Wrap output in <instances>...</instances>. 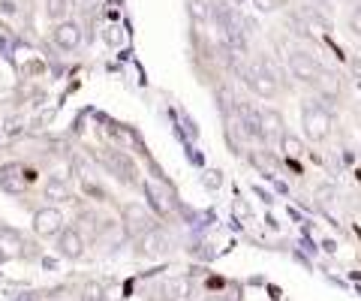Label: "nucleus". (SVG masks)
I'll return each instance as SVG.
<instances>
[{"label": "nucleus", "instance_id": "obj_17", "mask_svg": "<svg viewBox=\"0 0 361 301\" xmlns=\"http://www.w3.org/2000/svg\"><path fill=\"white\" fill-rule=\"evenodd\" d=\"M70 13V0H45V16L51 21H63Z\"/></svg>", "mask_w": 361, "mask_h": 301}, {"label": "nucleus", "instance_id": "obj_14", "mask_svg": "<svg viewBox=\"0 0 361 301\" xmlns=\"http://www.w3.org/2000/svg\"><path fill=\"white\" fill-rule=\"evenodd\" d=\"M45 199H51V202H70L73 199V190H70V184H66V178L63 175H51L49 181H45Z\"/></svg>", "mask_w": 361, "mask_h": 301}, {"label": "nucleus", "instance_id": "obj_22", "mask_svg": "<svg viewBox=\"0 0 361 301\" xmlns=\"http://www.w3.org/2000/svg\"><path fill=\"white\" fill-rule=\"evenodd\" d=\"M229 4H235V6H241V4H244V0H229Z\"/></svg>", "mask_w": 361, "mask_h": 301}, {"label": "nucleus", "instance_id": "obj_1", "mask_svg": "<svg viewBox=\"0 0 361 301\" xmlns=\"http://www.w3.org/2000/svg\"><path fill=\"white\" fill-rule=\"evenodd\" d=\"M238 73H241L244 85L250 87L253 97H259V99H277L280 97V73L268 58L244 61L238 66Z\"/></svg>", "mask_w": 361, "mask_h": 301}, {"label": "nucleus", "instance_id": "obj_18", "mask_svg": "<svg viewBox=\"0 0 361 301\" xmlns=\"http://www.w3.org/2000/svg\"><path fill=\"white\" fill-rule=\"evenodd\" d=\"M190 16H193L196 21H208L211 18V4L208 0H190Z\"/></svg>", "mask_w": 361, "mask_h": 301}, {"label": "nucleus", "instance_id": "obj_13", "mask_svg": "<svg viewBox=\"0 0 361 301\" xmlns=\"http://www.w3.org/2000/svg\"><path fill=\"white\" fill-rule=\"evenodd\" d=\"M190 293V281L187 277H169V281L160 283V289H157V295H160L163 301H180Z\"/></svg>", "mask_w": 361, "mask_h": 301}, {"label": "nucleus", "instance_id": "obj_5", "mask_svg": "<svg viewBox=\"0 0 361 301\" xmlns=\"http://www.w3.org/2000/svg\"><path fill=\"white\" fill-rule=\"evenodd\" d=\"M121 223H123V232H127V238H139V235H145L148 229L157 226L154 214H151V211L145 208V205H139V202L123 205V211H121Z\"/></svg>", "mask_w": 361, "mask_h": 301}, {"label": "nucleus", "instance_id": "obj_10", "mask_svg": "<svg viewBox=\"0 0 361 301\" xmlns=\"http://www.w3.org/2000/svg\"><path fill=\"white\" fill-rule=\"evenodd\" d=\"M259 127H262V145H277L286 133V121L277 109H259Z\"/></svg>", "mask_w": 361, "mask_h": 301}, {"label": "nucleus", "instance_id": "obj_19", "mask_svg": "<svg viewBox=\"0 0 361 301\" xmlns=\"http://www.w3.org/2000/svg\"><path fill=\"white\" fill-rule=\"evenodd\" d=\"M346 27H349V33H353V37H358L361 39V0L358 4L349 9V16H346Z\"/></svg>", "mask_w": 361, "mask_h": 301}, {"label": "nucleus", "instance_id": "obj_2", "mask_svg": "<svg viewBox=\"0 0 361 301\" xmlns=\"http://www.w3.org/2000/svg\"><path fill=\"white\" fill-rule=\"evenodd\" d=\"M301 130H304V139L310 145H322V142L331 139L334 115L319 97H310L301 103Z\"/></svg>", "mask_w": 361, "mask_h": 301}, {"label": "nucleus", "instance_id": "obj_11", "mask_svg": "<svg viewBox=\"0 0 361 301\" xmlns=\"http://www.w3.org/2000/svg\"><path fill=\"white\" fill-rule=\"evenodd\" d=\"M61 229H63L61 208H39L37 214H33V232H37L39 238H54Z\"/></svg>", "mask_w": 361, "mask_h": 301}, {"label": "nucleus", "instance_id": "obj_8", "mask_svg": "<svg viewBox=\"0 0 361 301\" xmlns=\"http://www.w3.org/2000/svg\"><path fill=\"white\" fill-rule=\"evenodd\" d=\"M54 238H58V253L63 256V259H82V256H85V235H82V229L63 226Z\"/></svg>", "mask_w": 361, "mask_h": 301}, {"label": "nucleus", "instance_id": "obj_9", "mask_svg": "<svg viewBox=\"0 0 361 301\" xmlns=\"http://www.w3.org/2000/svg\"><path fill=\"white\" fill-rule=\"evenodd\" d=\"M313 91L319 99H341L343 97V79H341V73L337 70H329V66H322V73L316 75V82H313Z\"/></svg>", "mask_w": 361, "mask_h": 301}, {"label": "nucleus", "instance_id": "obj_23", "mask_svg": "<svg viewBox=\"0 0 361 301\" xmlns=\"http://www.w3.org/2000/svg\"><path fill=\"white\" fill-rule=\"evenodd\" d=\"M6 259V250H0V262H4Z\"/></svg>", "mask_w": 361, "mask_h": 301}, {"label": "nucleus", "instance_id": "obj_6", "mask_svg": "<svg viewBox=\"0 0 361 301\" xmlns=\"http://www.w3.org/2000/svg\"><path fill=\"white\" fill-rule=\"evenodd\" d=\"M103 163H106V169L118 178V181H123V184H139V169H135V163L123 151H106L103 154Z\"/></svg>", "mask_w": 361, "mask_h": 301}, {"label": "nucleus", "instance_id": "obj_15", "mask_svg": "<svg viewBox=\"0 0 361 301\" xmlns=\"http://www.w3.org/2000/svg\"><path fill=\"white\" fill-rule=\"evenodd\" d=\"M247 160H250V163H253L262 175H277V160H274V154L265 151V148H253V151H247Z\"/></svg>", "mask_w": 361, "mask_h": 301}, {"label": "nucleus", "instance_id": "obj_16", "mask_svg": "<svg viewBox=\"0 0 361 301\" xmlns=\"http://www.w3.org/2000/svg\"><path fill=\"white\" fill-rule=\"evenodd\" d=\"M277 148L283 151L286 160H301V157H304V142H301L298 136H292V133H283V136H280Z\"/></svg>", "mask_w": 361, "mask_h": 301}, {"label": "nucleus", "instance_id": "obj_24", "mask_svg": "<svg viewBox=\"0 0 361 301\" xmlns=\"http://www.w3.org/2000/svg\"><path fill=\"white\" fill-rule=\"evenodd\" d=\"M346 4H358V0H346Z\"/></svg>", "mask_w": 361, "mask_h": 301}, {"label": "nucleus", "instance_id": "obj_4", "mask_svg": "<svg viewBox=\"0 0 361 301\" xmlns=\"http://www.w3.org/2000/svg\"><path fill=\"white\" fill-rule=\"evenodd\" d=\"M169 253H172V238L160 226H154L135 238V256H142V259H163Z\"/></svg>", "mask_w": 361, "mask_h": 301}, {"label": "nucleus", "instance_id": "obj_7", "mask_svg": "<svg viewBox=\"0 0 361 301\" xmlns=\"http://www.w3.org/2000/svg\"><path fill=\"white\" fill-rule=\"evenodd\" d=\"M51 39L54 46L63 49V51H75L82 46V25L73 18H63V21H54V30H51Z\"/></svg>", "mask_w": 361, "mask_h": 301}, {"label": "nucleus", "instance_id": "obj_20", "mask_svg": "<svg viewBox=\"0 0 361 301\" xmlns=\"http://www.w3.org/2000/svg\"><path fill=\"white\" fill-rule=\"evenodd\" d=\"M253 6H256V13H277L280 6H283V0H253Z\"/></svg>", "mask_w": 361, "mask_h": 301}, {"label": "nucleus", "instance_id": "obj_21", "mask_svg": "<svg viewBox=\"0 0 361 301\" xmlns=\"http://www.w3.org/2000/svg\"><path fill=\"white\" fill-rule=\"evenodd\" d=\"M97 0H70V6H78V9H90Z\"/></svg>", "mask_w": 361, "mask_h": 301}, {"label": "nucleus", "instance_id": "obj_12", "mask_svg": "<svg viewBox=\"0 0 361 301\" xmlns=\"http://www.w3.org/2000/svg\"><path fill=\"white\" fill-rule=\"evenodd\" d=\"M30 172L27 169H21V166H16V163H9V166H0V187H4L6 193H21L27 187V181H30Z\"/></svg>", "mask_w": 361, "mask_h": 301}, {"label": "nucleus", "instance_id": "obj_3", "mask_svg": "<svg viewBox=\"0 0 361 301\" xmlns=\"http://www.w3.org/2000/svg\"><path fill=\"white\" fill-rule=\"evenodd\" d=\"M286 66H289V73L295 75L301 85H313L325 63L316 58L313 51H307V49H289L286 51Z\"/></svg>", "mask_w": 361, "mask_h": 301}]
</instances>
